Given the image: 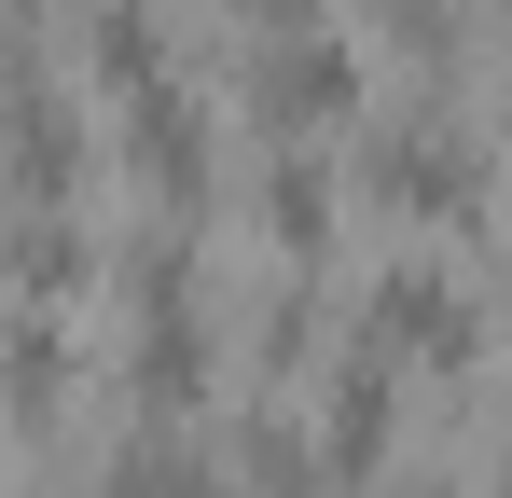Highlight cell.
Here are the masks:
<instances>
[{
    "instance_id": "cell-3",
    "label": "cell",
    "mask_w": 512,
    "mask_h": 498,
    "mask_svg": "<svg viewBox=\"0 0 512 498\" xmlns=\"http://www.w3.org/2000/svg\"><path fill=\"white\" fill-rule=\"evenodd\" d=\"M250 97L277 111V125H305V111H333V97H346V70H333V56H305V42H291V56H263V70H250Z\"/></svg>"
},
{
    "instance_id": "cell-5",
    "label": "cell",
    "mask_w": 512,
    "mask_h": 498,
    "mask_svg": "<svg viewBox=\"0 0 512 498\" xmlns=\"http://www.w3.org/2000/svg\"><path fill=\"white\" fill-rule=\"evenodd\" d=\"M84 56L125 70V83H153V14H139V0H97V14H84Z\"/></svg>"
},
{
    "instance_id": "cell-1",
    "label": "cell",
    "mask_w": 512,
    "mask_h": 498,
    "mask_svg": "<svg viewBox=\"0 0 512 498\" xmlns=\"http://www.w3.org/2000/svg\"><path fill=\"white\" fill-rule=\"evenodd\" d=\"M14 180H28V208H70V180H84V125H70L56 70L14 83Z\"/></svg>"
},
{
    "instance_id": "cell-2",
    "label": "cell",
    "mask_w": 512,
    "mask_h": 498,
    "mask_svg": "<svg viewBox=\"0 0 512 498\" xmlns=\"http://www.w3.org/2000/svg\"><path fill=\"white\" fill-rule=\"evenodd\" d=\"M14 263H28V305H70V291H84V236H70V208H28Z\"/></svg>"
},
{
    "instance_id": "cell-4",
    "label": "cell",
    "mask_w": 512,
    "mask_h": 498,
    "mask_svg": "<svg viewBox=\"0 0 512 498\" xmlns=\"http://www.w3.org/2000/svg\"><path fill=\"white\" fill-rule=\"evenodd\" d=\"M97 498H208V471H194L180 443H125V457H111V485H97Z\"/></svg>"
},
{
    "instance_id": "cell-6",
    "label": "cell",
    "mask_w": 512,
    "mask_h": 498,
    "mask_svg": "<svg viewBox=\"0 0 512 498\" xmlns=\"http://www.w3.org/2000/svg\"><path fill=\"white\" fill-rule=\"evenodd\" d=\"M263 208H277V236H291V249L319 236V180H305V166H277V180H263Z\"/></svg>"
}]
</instances>
